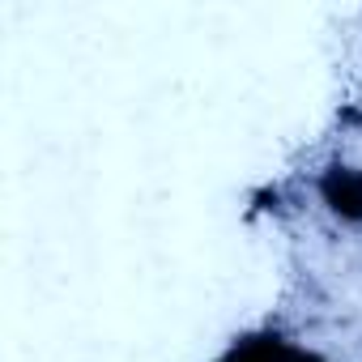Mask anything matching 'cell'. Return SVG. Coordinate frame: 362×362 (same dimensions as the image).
<instances>
[{"label": "cell", "instance_id": "6da1fadb", "mask_svg": "<svg viewBox=\"0 0 362 362\" xmlns=\"http://www.w3.org/2000/svg\"><path fill=\"white\" fill-rule=\"evenodd\" d=\"M315 201L324 214L341 226H362V166L354 162H328L315 175Z\"/></svg>", "mask_w": 362, "mask_h": 362}, {"label": "cell", "instance_id": "7a4b0ae2", "mask_svg": "<svg viewBox=\"0 0 362 362\" xmlns=\"http://www.w3.org/2000/svg\"><path fill=\"white\" fill-rule=\"evenodd\" d=\"M290 349H294V341L277 324H260V328L230 337L214 362H290Z\"/></svg>", "mask_w": 362, "mask_h": 362}, {"label": "cell", "instance_id": "3957f363", "mask_svg": "<svg viewBox=\"0 0 362 362\" xmlns=\"http://www.w3.org/2000/svg\"><path fill=\"white\" fill-rule=\"evenodd\" d=\"M290 362H328L320 349H311V345H294L290 349Z\"/></svg>", "mask_w": 362, "mask_h": 362}]
</instances>
